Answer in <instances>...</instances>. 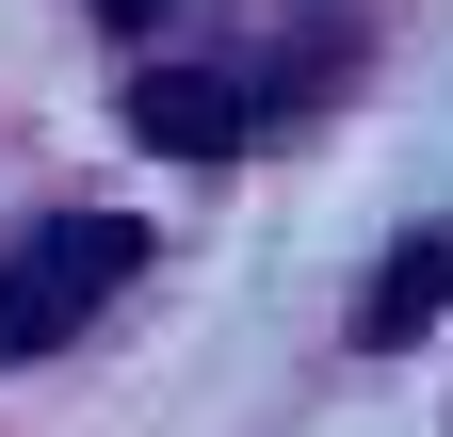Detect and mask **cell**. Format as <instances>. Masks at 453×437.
<instances>
[{
	"mask_svg": "<svg viewBox=\"0 0 453 437\" xmlns=\"http://www.w3.org/2000/svg\"><path fill=\"white\" fill-rule=\"evenodd\" d=\"M437 308H453V227H405L372 259V292H357V341H421Z\"/></svg>",
	"mask_w": 453,
	"mask_h": 437,
	"instance_id": "3957f363",
	"label": "cell"
},
{
	"mask_svg": "<svg viewBox=\"0 0 453 437\" xmlns=\"http://www.w3.org/2000/svg\"><path fill=\"white\" fill-rule=\"evenodd\" d=\"M130 130L179 146V162H226V146L275 130V97H243V81H130Z\"/></svg>",
	"mask_w": 453,
	"mask_h": 437,
	"instance_id": "7a4b0ae2",
	"label": "cell"
},
{
	"mask_svg": "<svg viewBox=\"0 0 453 437\" xmlns=\"http://www.w3.org/2000/svg\"><path fill=\"white\" fill-rule=\"evenodd\" d=\"M130 259H146L130 211H49V227H17L0 243V372L49 356V341H81V324L130 292Z\"/></svg>",
	"mask_w": 453,
	"mask_h": 437,
	"instance_id": "6da1fadb",
	"label": "cell"
},
{
	"mask_svg": "<svg viewBox=\"0 0 453 437\" xmlns=\"http://www.w3.org/2000/svg\"><path fill=\"white\" fill-rule=\"evenodd\" d=\"M97 17H113V33H130V17H162V0H97Z\"/></svg>",
	"mask_w": 453,
	"mask_h": 437,
	"instance_id": "277c9868",
	"label": "cell"
}]
</instances>
